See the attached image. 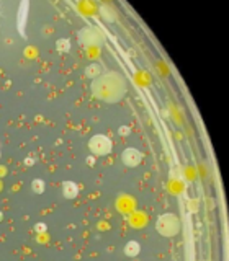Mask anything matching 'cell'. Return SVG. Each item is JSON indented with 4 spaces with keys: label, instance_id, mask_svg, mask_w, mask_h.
Instances as JSON below:
<instances>
[{
    "label": "cell",
    "instance_id": "cell-1",
    "mask_svg": "<svg viewBox=\"0 0 229 261\" xmlns=\"http://www.w3.org/2000/svg\"><path fill=\"white\" fill-rule=\"evenodd\" d=\"M92 95L105 103H118L126 95V80L118 72H103L90 84Z\"/></svg>",
    "mask_w": 229,
    "mask_h": 261
},
{
    "label": "cell",
    "instance_id": "cell-2",
    "mask_svg": "<svg viewBox=\"0 0 229 261\" xmlns=\"http://www.w3.org/2000/svg\"><path fill=\"white\" fill-rule=\"evenodd\" d=\"M155 230L162 237H175L180 232V219L172 212L161 214L155 220Z\"/></svg>",
    "mask_w": 229,
    "mask_h": 261
},
{
    "label": "cell",
    "instance_id": "cell-3",
    "mask_svg": "<svg viewBox=\"0 0 229 261\" xmlns=\"http://www.w3.org/2000/svg\"><path fill=\"white\" fill-rule=\"evenodd\" d=\"M88 149L94 155H97V157H105V155L111 153V150H113L111 139L105 134H95V136L90 137Z\"/></svg>",
    "mask_w": 229,
    "mask_h": 261
},
{
    "label": "cell",
    "instance_id": "cell-4",
    "mask_svg": "<svg viewBox=\"0 0 229 261\" xmlns=\"http://www.w3.org/2000/svg\"><path fill=\"white\" fill-rule=\"evenodd\" d=\"M79 39H80V43L85 46H100L103 43V36L100 35V31L92 27L82 28L79 31Z\"/></svg>",
    "mask_w": 229,
    "mask_h": 261
},
{
    "label": "cell",
    "instance_id": "cell-5",
    "mask_svg": "<svg viewBox=\"0 0 229 261\" xmlns=\"http://www.w3.org/2000/svg\"><path fill=\"white\" fill-rule=\"evenodd\" d=\"M143 160H144V153L141 150L134 149V147H128V149H125L121 153V162L129 168L138 167Z\"/></svg>",
    "mask_w": 229,
    "mask_h": 261
},
{
    "label": "cell",
    "instance_id": "cell-6",
    "mask_svg": "<svg viewBox=\"0 0 229 261\" xmlns=\"http://www.w3.org/2000/svg\"><path fill=\"white\" fill-rule=\"evenodd\" d=\"M28 7H30V4L27 0L21 2L20 8H18V16H16V27H18V31L21 33V36H25V23H27V16H28Z\"/></svg>",
    "mask_w": 229,
    "mask_h": 261
},
{
    "label": "cell",
    "instance_id": "cell-7",
    "mask_svg": "<svg viewBox=\"0 0 229 261\" xmlns=\"http://www.w3.org/2000/svg\"><path fill=\"white\" fill-rule=\"evenodd\" d=\"M62 196L65 199H74L79 196V186L74 181H64L62 183Z\"/></svg>",
    "mask_w": 229,
    "mask_h": 261
},
{
    "label": "cell",
    "instance_id": "cell-8",
    "mask_svg": "<svg viewBox=\"0 0 229 261\" xmlns=\"http://www.w3.org/2000/svg\"><path fill=\"white\" fill-rule=\"evenodd\" d=\"M123 251H125V255H126V256L134 258V256L139 255V253H141V245H139L138 242H134V240H129V242L125 245V248H123Z\"/></svg>",
    "mask_w": 229,
    "mask_h": 261
},
{
    "label": "cell",
    "instance_id": "cell-9",
    "mask_svg": "<svg viewBox=\"0 0 229 261\" xmlns=\"http://www.w3.org/2000/svg\"><path fill=\"white\" fill-rule=\"evenodd\" d=\"M84 73H85V77L87 79H97L98 75L102 73V65L100 64H97V62H92V64H88L87 67H85V70H84Z\"/></svg>",
    "mask_w": 229,
    "mask_h": 261
},
{
    "label": "cell",
    "instance_id": "cell-10",
    "mask_svg": "<svg viewBox=\"0 0 229 261\" xmlns=\"http://www.w3.org/2000/svg\"><path fill=\"white\" fill-rule=\"evenodd\" d=\"M56 49L59 53L65 54V53H69V49H71V41L67 38H61V39H57L56 41Z\"/></svg>",
    "mask_w": 229,
    "mask_h": 261
},
{
    "label": "cell",
    "instance_id": "cell-11",
    "mask_svg": "<svg viewBox=\"0 0 229 261\" xmlns=\"http://www.w3.org/2000/svg\"><path fill=\"white\" fill-rule=\"evenodd\" d=\"M31 191L35 194H43L44 193V181H43V179H39V178L33 179V181H31Z\"/></svg>",
    "mask_w": 229,
    "mask_h": 261
},
{
    "label": "cell",
    "instance_id": "cell-12",
    "mask_svg": "<svg viewBox=\"0 0 229 261\" xmlns=\"http://www.w3.org/2000/svg\"><path fill=\"white\" fill-rule=\"evenodd\" d=\"M35 230H36L38 233H43V232L48 230V227H46V224H36V225H35Z\"/></svg>",
    "mask_w": 229,
    "mask_h": 261
},
{
    "label": "cell",
    "instance_id": "cell-13",
    "mask_svg": "<svg viewBox=\"0 0 229 261\" xmlns=\"http://www.w3.org/2000/svg\"><path fill=\"white\" fill-rule=\"evenodd\" d=\"M131 133V129L128 127V126H123V127H120V134L121 136H128Z\"/></svg>",
    "mask_w": 229,
    "mask_h": 261
},
{
    "label": "cell",
    "instance_id": "cell-14",
    "mask_svg": "<svg viewBox=\"0 0 229 261\" xmlns=\"http://www.w3.org/2000/svg\"><path fill=\"white\" fill-rule=\"evenodd\" d=\"M25 163H27V165H31V163H35V160H31V159H27V162H25Z\"/></svg>",
    "mask_w": 229,
    "mask_h": 261
}]
</instances>
